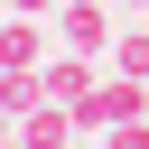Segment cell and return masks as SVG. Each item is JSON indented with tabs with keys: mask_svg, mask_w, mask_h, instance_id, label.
I'll use <instances>...</instances> for the list:
<instances>
[{
	"mask_svg": "<svg viewBox=\"0 0 149 149\" xmlns=\"http://www.w3.org/2000/svg\"><path fill=\"white\" fill-rule=\"evenodd\" d=\"M140 112H149V84H140V74H121V65H112V74H102V84L74 102L84 140H93V130H112V121H140Z\"/></svg>",
	"mask_w": 149,
	"mask_h": 149,
	"instance_id": "1",
	"label": "cell"
},
{
	"mask_svg": "<svg viewBox=\"0 0 149 149\" xmlns=\"http://www.w3.org/2000/svg\"><path fill=\"white\" fill-rule=\"evenodd\" d=\"M56 47L112 56V0H56Z\"/></svg>",
	"mask_w": 149,
	"mask_h": 149,
	"instance_id": "2",
	"label": "cell"
},
{
	"mask_svg": "<svg viewBox=\"0 0 149 149\" xmlns=\"http://www.w3.org/2000/svg\"><path fill=\"white\" fill-rule=\"evenodd\" d=\"M56 56V19H28V9H0V65H47Z\"/></svg>",
	"mask_w": 149,
	"mask_h": 149,
	"instance_id": "3",
	"label": "cell"
},
{
	"mask_svg": "<svg viewBox=\"0 0 149 149\" xmlns=\"http://www.w3.org/2000/svg\"><path fill=\"white\" fill-rule=\"evenodd\" d=\"M19 140H28V149H74L84 121H74V102H28V112H19Z\"/></svg>",
	"mask_w": 149,
	"mask_h": 149,
	"instance_id": "4",
	"label": "cell"
},
{
	"mask_svg": "<svg viewBox=\"0 0 149 149\" xmlns=\"http://www.w3.org/2000/svg\"><path fill=\"white\" fill-rule=\"evenodd\" d=\"M93 65H102V56H74V47H56V56H47V65H37V74H47V102H84V93H93V84H102V74H93Z\"/></svg>",
	"mask_w": 149,
	"mask_h": 149,
	"instance_id": "5",
	"label": "cell"
},
{
	"mask_svg": "<svg viewBox=\"0 0 149 149\" xmlns=\"http://www.w3.org/2000/svg\"><path fill=\"white\" fill-rule=\"evenodd\" d=\"M112 65H121V74H140V84H149V28H121V37H112Z\"/></svg>",
	"mask_w": 149,
	"mask_h": 149,
	"instance_id": "6",
	"label": "cell"
},
{
	"mask_svg": "<svg viewBox=\"0 0 149 149\" xmlns=\"http://www.w3.org/2000/svg\"><path fill=\"white\" fill-rule=\"evenodd\" d=\"M93 140H102V149H149V112H140V121H112V130H93Z\"/></svg>",
	"mask_w": 149,
	"mask_h": 149,
	"instance_id": "7",
	"label": "cell"
},
{
	"mask_svg": "<svg viewBox=\"0 0 149 149\" xmlns=\"http://www.w3.org/2000/svg\"><path fill=\"white\" fill-rule=\"evenodd\" d=\"M9 9H28V19H56V0H9Z\"/></svg>",
	"mask_w": 149,
	"mask_h": 149,
	"instance_id": "8",
	"label": "cell"
},
{
	"mask_svg": "<svg viewBox=\"0 0 149 149\" xmlns=\"http://www.w3.org/2000/svg\"><path fill=\"white\" fill-rule=\"evenodd\" d=\"M9 130H19V112H9V102H0V140H9Z\"/></svg>",
	"mask_w": 149,
	"mask_h": 149,
	"instance_id": "9",
	"label": "cell"
},
{
	"mask_svg": "<svg viewBox=\"0 0 149 149\" xmlns=\"http://www.w3.org/2000/svg\"><path fill=\"white\" fill-rule=\"evenodd\" d=\"M0 149H28V140H19V130H9V140H0Z\"/></svg>",
	"mask_w": 149,
	"mask_h": 149,
	"instance_id": "10",
	"label": "cell"
},
{
	"mask_svg": "<svg viewBox=\"0 0 149 149\" xmlns=\"http://www.w3.org/2000/svg\"><path fill=\"white\" fill-rule=\"evenodd\" d=\"M130 9H149V0H130Z\"/></svg>",
	"mask_w": 149,
	"mask_h": 149,
	"instance_id": "11",
	"label": "cell"
},
{
	"mask_svg": "<svg viewBox=\"0 0 149 149\" xmlns=\"http://www.w3.org/2000/svg\"><path fill=\"white\" fill-rule=\"evenodd\" d=\"M0 9H9V0H0Z\"/></svg>",
	"mask_w": 149,
	"mask_h": 149,
	"instance_id": "12",
	"label": "cell"
}]
</instances>
